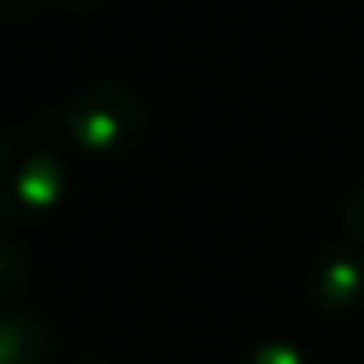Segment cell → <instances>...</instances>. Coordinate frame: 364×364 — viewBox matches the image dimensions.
Returning a JSON list of instances; mask_svg holds the SVG:
<instances>
[{
	"mask_svg": "<svg viewBox=\"0 0 364 364\" xmlns=\"http://www.w3.org/2000/svg\"><path fill=\"white\" fill-rule=\"evenodd\" d=\"M59 4H75V9H82V4H98V0H59Z\"/></svg>",
	"mask_w": 364,
	"mask_h": 364,
	"instance_id": "9",
	"label": "cell"
},
{
	"mask_svg": "<svg viewBox=\"0 0 364 364\" xmlns=\"http://www.w3.org/2000/svg\"><path fill=\"white\" fill-rule=\"evenodd\" d=\"M0 364H55V329L36 309L0 317Z\"/></svg>",
	"mask_w": 364,
	"mask_h": 364,
	"instance_id": "4",
	"label": "cell"
},
{
	"mask_svg": "<svg viewBox=\"0 0 364 364\" xmlns=\"http://www.w3.org/2000/svg\"><path fill=\"white\" fill-rule=\"evenodd\" d=\"M24 278H28L24 247H20L12 235H4V239H0V298L16 301L20 290H24Z\"/></svg>",
	"mask_w": 364,
	"mask_h": 364,
	"instance_id": "5",
	"label": "cell"
},
{
	"mask_svg": "<svg viewBox=\"0 0 364 364\" xmlns=\"http://www.w3.org/2000/svg\"><path fill=\"white\" fill-rule=\"evenodd\" d=\"M341 220H345V235L356 243V251H364V181L356 184L353 192H348Z\"/></svg>",
	"mask_w": 364,
	"mask_h": 364,
	"instance_id": "7",
	"label": "cell"
},
{
	"mask_svg": "<svg viewBox=\"0 0 364 364\" xmlns=\"http://www.w3.org/2000/svg\"><path fill=\"white\" fill-rule=\"evenodd\" d=\"M63 137L87 157H118L145 129V102L129 82L98 79L79 87L59 114Z\"/></svg>",
	"mask_w": 364,
	"mask_h": 364,
	"instance_id": "2",
	"label": "cell"
},
{
	"mask_svg": "<svg viewBox=\"0 0 364 364\" xmlns=\"http://www.w3.org/2000/svg\"><path fill=\"white\" fill-rule=\"evenodd\" d=\"M43 0H0V16L12 20V24H24V20H32L36 12H40Z\"/></svg>",
	"mask_w": 364,
	"mask_h": 364,
	"instance_id": "8",
	"label": "cell"
},
{
	"mask_svg": "<svg viewBox=\"0 0 364 364\" xmlns=\"http://www.w3.org/2000/svg\"><path fill=\"white\" fill-rule=\"evenodd\" d=\"M67 192V168L55 145L36 129H12L0 141V215L12 228L48 220Z\"/></svg>",
	"mask_w": 364,
	"mask_h": 364,
	"instance_id": "1",
	"label": "cell"
},
{
	"mask_svg": "<svg viewBox=\"0 0 364 364\" xmlns=\"http://www.w3.org/2000/svg\"><path fill=\"white\" fill-rule=\"evenodd\" d=\"M243 364H309V356L294 341H262L243 356Z\"/></svg>",
	"mask_w": 364,
	"mask_h": 364,
	"instance_id": "6",
	"label": "cell"
},
{
	"mask_svg": "<svg viewBox=\"0 0 364 364\" xmlns=\"http://www.w3.org/2000/svg\"><path fill=\"white\" fill-rule=\"evenodd\" d=\"M309 301L321 314L341 317L364 301V255L356 247H329L309 267Z\"/></svg>",
	"mask_w": 364,
	"mask_h": 364,
	"instance_id": "3",
	"label": "cell"
}]
</instances>
